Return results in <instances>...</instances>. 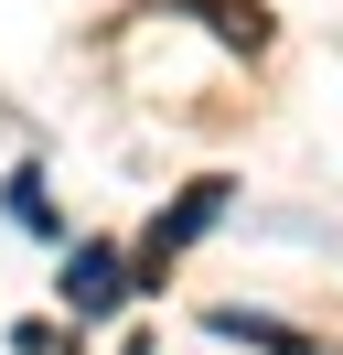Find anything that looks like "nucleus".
I'll return each instance as SVG.
<instances>
[{"label":"nucleus","mask_w":343,"mask_h":355,"mask_svg":"<svg viewBox=\"0 0 343 355\" xmlns=\"http://www.w3.org/2000/svg\"><path fill=\"white\" fill-rule=\"evenodd\" d=\"M214 216H225V173H193L183 194H172L161 216H150V237H140V259H129V291H161V280H172V259H183V248L204 237Z\"/></svg>","instance_id":"f257e3e1"},{"label":"nucleus","mask_w":343,"mask_h":355,"mask_svg":"<svg viewBox=\"0 0 343 355\" xmlns=\"http://www.w3.org/2000/svg\"><path fill=\"white\" fill-rule=\"evenodd\" d=\"M118 291H129V259H118L107 237H86L75 259H64V302H75V323H86V312H107Z\"/></svg>","instance_id":"f03ea898"},{"label":"nucleus","mask_w":343,"mask_h":355,"mask_svg":"<svg viewBox=\"0 0 343 355\" xmlns=\"http://www.w3.org/2000/svg\"><path fill=\"white\" fill-rule=\"evenodd\" d=\"M150 11H193V22H214V33H225V44H268V11H257V0H150Z\"/></svg>","instance_id":"7ed1b4c3"},{"label":"nucleus","mask_w":343,"mask_h":355,"mask_svg":"<svg viewBox=\"0 0 343 355\" xmlns=\"http://www.w3.org/2000/svg\"><path fill=\"white\" fill-rule=\"evenodd\" d=\"M204 323L225 334V345H257V355H311V334H290V323H268V312H236V302H225V312H204Z\"/></svg>","instance_id":"20e7f679"},{"label":"nucleus","mask_w":343,"mask_h":355,"mask_svg":"<svg viewBox=\"0 0 343 355\" xmlns=\"http://www.w3.org/2000/svg\"><path fill=\"white\" fill-rule=\"evenodd\" d=\"M11 216L33 226V237H54V194H43V173H11Z\"/></svg>","instance_id":"39448f33"}]
</instances>
